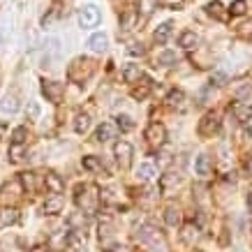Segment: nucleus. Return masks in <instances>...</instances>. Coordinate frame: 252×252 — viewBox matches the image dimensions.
<instances>
[{
    "instance_id": "1",
    "label": "nucleus",
    "mask_w": 252,
    "mask_h": 252,
    "mask_svg": "<svg viewBox=\"0 0 252 252\" xmlns=\"http://www.w3.org/2000/svg\"><path fill=\"white\" fill-rule=\"evenodd\" d=\"M74 201H77L79 208H84V213H93V211L97 208V201H99L97 188H95V185H79L77 194H74Z\"/></svg>"
},
{
    "instance_id": "2",
    "label": "nucleus",
    "mask_w": 252,
    "mask_h": 252,
    "mask_svg": "<svg viewBox=\"0 0 252 252\" xmlns=\"http://www.w3.org/2000/svg\"><path fill=\"white\" fill-rule=\"evenodd\" d=\"M218 130H220V116L215 114V111H208V114L199 121V134H201V137H213Z\"/></svg>"
},
{
    "instance_id": "3",
    "label": "nucleus",
    "mask_w": 252,
    "mask_h": 252,
    "mask_svg": "<svg viewBox=\"0 0 252 252\" xmlns=\"http://www.w3.org/2000/svg\"><path fill=\"white\" fill-rule=\"evenodd\" d=\"M164 139H167V130H164L162 123H151V125L146 127V141L151 146H162Z\"/></svg>"
},
{
    "instance_id": "4",
    "label": "nucleus",
    "mask_w": 252,
    "mask_h": 252,
    "mask_svg": "<svg viewBox=\"0 0 252 252\" xmlns=\"http://www.w3.org/2000/svg\"><path fill=\"white\" fill-rule=\"evenodd\" d=\"M79 23H81V28H95L99 23V9L95 7V5L81 7V12H79Z\"/></svg>"
},
{
    "instance_id": "5",
    "label": "nucleus",
    "mask_w": 252,
    "mask_h": 252,
    "mask_svg": "<svg viewBox=\"0 0 252 252\" xmlns=\"http://www.w3.org/2000/svg\"><path fill=\"white\" fill-rule=\"evenodd\" d=\"M63 93H65V88H63V84H58V81H42V95H44L49 102L61 104Z\"/></svg>"
},
{
    "instance_id": "6",
    "label": "nucleus",
    "mask_w": 252,
    "mask_h": 252,
    "mask_svg": "<svg viewBox=\"0 0 252 252\" xmlns=\"http://www.w3.org/2000/svg\"><path fill=\"white\" fill-rule=\"evenodd\" d=\"M114 155H116V162L121 164L123 169H127L132 164V146L127 141H118L114 146Z\"/></svg>"
},
{
    "instance_id": "7",
    "label": "nucleus",
    "mask_w": 252,
    "mask_h": 252,
    "mask_svg": "<svg viewBox=\"0 0 252 252\" xmlns=\"http://www.w3.org/2000/svg\"><path fill=\"white\" fill-rule=\"evenodd\" d=\"M199 236H201L199 224H194V222H188V224H183V229H181V241H183V243L194 245L199 241Z\"/></svg>"
},
{
    "instance_id": "8",
    "label": "nucleus",
    "mask_w": 252,
    "mask_h": 252,
    "mask_svg": "<svg viewBox=\"0 0 252 252\" xmlns=\"http://www.w3.org/2000/svg\"><path fill=\"white\" fill-rule=\"evenodd\" d=\"M63 206H65V199H63L61 194H49L44 201V206H42V211H44L46 215H56L63 211Z\"/></svg>"
},
{
    "instance_id": "9",
    "label": "nucleus",
    "mask_w": 252,
    "mask_h": 252,
    "mask_svg": "<svg viewBox=\"0 0 252 252\" xmlns=\"http://www.w3.org/2000/svg\"><path fill=\"white\" fill-rule=\"evenodd\" d=\"M44 188L51 192V194H61V192L65 190V181H63L58 174H54V171H51V174L44 176Z\"/></svg>"
},
{
    "instance_id": "10",
    "label": "nucleus",
    "mask_w": 252,
    "mask_h": 252,
    "mask_svg": "<svg viewBox=\"0 0 252 252\" xmlns=\"http://www.w3.org/2000/svg\"><path fill=\"white\" fill-rule=\"evenodd\" d=\"M65 243H67L72 250H81L86 245V234L81 229H72L67 236H65Z\"/></svg>"
},
{
    "instance_id": "11",
    "label": "nucleus",
    "mask_w": 252,
    "mask_h": 252,
    "mask_svg": "<svg viewBox=\"0 0 252 252\" xmlns=\"http://www.w3.org/2000/svg\"><path fill=\"white\" fill-rule=\"evenodd\" d=\"M155 176H158V171H155V167L151 164V162H144V164H139L137 167V178L141 181V183H151Z\"/></svg>"
},
{
    "instance_id": "12",
    "label": "nucleus",
    "mask_w": 252,
    "mask_h": 252,
    "mask_svg": "<svg viewBox=\"0 0 252 252\" xmlns=\"http://www.w3.org/2000/svg\"><path fill=\"white\" fill-rule=\"evenodd\" d=\"M167 107L169 109H183L185 107V93L181 88H176L167 95Z\"/></svg>"
},
{
    "instance_id": "13",
    "label": "nucleus",
    "mask_w": 252,
    "mask_h": 252,
    "mask_svg": "<svg viewBox=\"0 0 252 252\" xmlns=\"http://www.w3.org/2000/svg\"><path fill=\"white\" fill-rule=\"evenodd\" d=\"M194 169H197V174L199 176H211L213 174V164H211V158L208 155H199L197 158V162H194Z\"/></svg>"
},
{
    "instance_id": "14",
    "label": "nucleus",
    "mask_w": 252,
    "mask_h": 252,
    "mask_svg": "<svg viewBox=\"0 0 252 252\" xmlns=\"http://www.w3.org/2000/svg\"><path fill=\"white\" fill-rule=\"evenodd\" d=\"M116 137V130H114V125H109V123H102L97 127V132H95V139H97L99 144H104V141H109V139H114Z\"/></svg>"
},
{
    "instance_id": "15",
    "label": "nucleus",
    "mask_w": 252,
    "mask_h": 252,
    "mask_svg": "<svg viewBox=\"0 0 252 252\" xmlns=\"http://www.w3.org/2000/svg\"><path fill=\"white\" fill-rule=\"evenodd\" d=\"M91 49L95 51V54H102V51H107V44H109V39H107V35H102V32H95L91 37Z\"/></svg>"
},
{
    "instance_id": "16",
    "label": "nucleus",
    "mask_w": 252,
    "mask_h": 252,
    "mask_svg": "<svg viewBox=\"0 0 252 252\" xmlns=\"http://www.w3.org/2000/svg\"><path fill=\"white\" fill-rule=\"evenodd\" d=\"M19 220V211L16 208H2L0 211V227H9Z\"/></svg>"
},
{
    "instance_id": "17",
    "label": "nucleus",
    "mask_w": 252,
    "mask_h": 252,
    "mask_svg": "<svg viewBox=\"0 0 252 252\" xmlns=\"http://www.w3.org/2000/svg\"><path fill=\"white\" fill-rule=\"evenodd\" d=\"M137 14H141V19H148L153 14V9H158V0H139L137 2Z\"/></svg>"
},
{
    "instance_id": "18",
    "label": "nucleus",
    "mask_w": 252,
    "mask_h": 252,
    "mask_svg": "<svg viewBox=\"0 0 252 252\" xmlns=\"http://www.w3.org/2000/svg\"><path fill=\"white\" fill-rule=\"evenodd\" d=\"M81 164H84V169H88V171H95V174H102L104 171V164L95 158V155H86L84 160H81Z\"/></svg>"
},
{
    "instance_id": "19",
    "label": "nucleus",
    "mask_w": 252,
    "mask_h": 252,
    "mask_svg": "<svg viewBox=\"0 0 252 252\" xmlns=\"http://www.w3.org/2000/svg\"><path fill=\"white\" fill-rule=\"evenodd\" d=\"M37 174H32V171H28V174H21V185H23V190H28V192H35L39 188L37 183Z\"/></svg>"
},
{
    "instance_id": "20",
    "label": "nucleus",
    "mask_w": 252,
    "mask_h": 252,
    "mask_svg": "<svg viewBox=\"0 0 252 252\" xmlns=\"http://www.w3.org/2000/svg\"><path fill=\"white\" fill-rule=\"evenodd\" d=\"M178 44L183 46V49H188V51H190V49H194V46L199 44V37H197V35H194L192 31H185L183 35L178 37Z\"/></svg>"
},
{
    "instance_id": "21",
    "label": "nucleus",
    "mask_w": 252,
    "mask_h": 252,
    "mask_svg": "<svg viewBox=\"0 0 252 252\" xmlns=\"http://www.w3.org/2000/svg\"><path fill=\"white\" fill-rule=\"evenodd\" d=\"M171 28H174V26H171V23H162L160 28H158V31H155V35H153V39L155 42H158V44H164V42H167L169 37H171Z\"/></svg>"
},
{
    "instance_id": "22",
    "label": "nucleus",
    "mask_w": 252,
    "mask_h": 252,
    "mask_svg": "<svg viewBox=\"0 0 252 252\" xmlns=\"http://www.w3.org/2000/svg\"><path fill=\"white\" fill-rule=\"evenodd\" d=\"M141 77H144V74H141L139 65H127V67L123 69V79H125L127 84H134V81H139Z\"/></svg>"
},
{
    "instance_id": "23",
    "label": "nucleus",
    "mask_w": 252,
    "mask_h": 252,
    "mask_svg": "<svg viewBox=\"0 0 252 252\" xmlns=\"http://www.w3.org/2000/svg\"><path fill=\"white\" fill-rule=\"evenodd\" d=\"M151 88H153V84H151V79L148 77H141V86L139 88H134L132 91V97H137V99H144L148 93H151Z\"/></svg>"
},
{
    "instance_id": "24",
    "label": "nucleus",
    "mask_w": 252,
    "mask_h": 252,
    "mask_svg": "<svg viewBox=\"0 0 252 252\" xmlns=\"http://www.w3.org/2000/svg\"><path fill=\"white\" fill-rule=\"evenodd\" d=\"M67 224L72 227V229H81V231H84V227L88 224V218H86L84 213H72L67 218Z\"/></svg>"
},
{
    "instance_id": "25",
    "label": "nucleus",
    "mask_w": 252,
    "mask_h": 252,
    "mask_svg": "<svg viewBox=\"0 0 252 252\" xmlns=\"http://www.w3.org/2000/svg\"><path fill=\"white\" fill-rule=\"evenodd\" d=\"M88 127H91V116H88V114H79L77 118H74V130H77L79 134H86V132H88Z\"/></svg>"
},
{
    "instance_id": "26",
    "label": "nucleus",
    "mask_w": 252,
    "mask_h": 252,
    "mask_svg": "<svg viewBox=\"0 0 252 252\" xmlns=\"http://www.w3.org/2000/svg\"><path fill=\"white\" fill-rule=\"evenodd\" d=\"M164 222H167L169 227H176V224H181V213H178V208L169 206L164 211Z\"/></svg>"
},
{
    "instance_id": "27",
    "label": "nucleus",
    "mask_w": 252,
    "mask_h": 252,
    "mask_svg": "<svg viewBox=\"0 0 252 252\" xmlns=\"http://www.w3.org/2000/svg\"><path fill=\"white\" fill-rule=\"evenodd\" d=\"M206 9H208V14L211 16H215V19H220V21H224V19H227V14H224V12H222V5L220 2H218V0H213V2H208L206 5Z\"/></svg>"
},
{
    "instance_id": "28",
    "label": "nucleus",
    "mask_w": 252,
    "mask_h": 252,
    "mask_svg": "<svg viewBox=\"0 0 252 252\" xmlns=\"http://www.w3.org/2000/svg\"><path fill=\"white\" fill-rule=\"evenodd\" d=\"M231 114L236 116L238 121H250V116H252V109L250 107H241V104H234V107H231Z\"/></svg>"
},
{
    "instance_id": "29",
    "label": "nucleus",
    "mask_w": 252,
    "mask_h": 252,
    "mask_svg": "<svg viewBox=\"0 0 252 252\" xmlns=\"http://www.w3.org/2000/svg\"><path fill=\"white\" fill-rule=\"evenodd\" d=\"M116 125H118V130L121 132H132L134 130V121H132L130 116H118V118H116Z\"/></svg>"
},
{
    "instance_id": "30",
    "label": "nucleus",
    "mask_w": 252,
    "mask_h": 252,
    "mask_svg": "<svg viewBox=\"0 0 252 252\" xmlns=\"http://www.w3.org/2000/svg\"><path fill=\"white\" fill-rule=\"evenodd\" d=\"M137 236H139V241H151V238L158 236V231H155L151 224H144V227H139Z\"/></svg>"
},
{
    "instance_id": "31",
    "label": "nucleus",
    "mask_w": 252,
    "mask_h": 252,
    "mask_svg": "<svg viewBox=\"0 0 252 252\" xmlns=\"http://www.w3.org/2000/svg\"><path fill=\"white\" fill-rule=\"evenodd\" d=\"M158 63L164 65V67H169V65H176V63H178V56H176L174 51H164V54L158 56Z\"/></svg>"
},
{
    "instance_id": "32",
    "label": "nucleus",
    "mask_w": 252,
    "mask_h": 252,
    "mask_svg": "<svg viewBox=\"0 0 252 252\" xmlns=\"http://www.w3.org/2000/svg\"><path fill=\"white\" fill-rule=\"evenodd\" d=\"M134 19H137V14H134V12H125V14L121 16V28H123V31H132Z\"/></svg>"
},
{
    "instance_id": "33",
    "label": "nucleus",
    "mask_w": 252,
    "mask_h": 252,
    "mask_svg": "<svg viewBox=\"0 0 252 252\" xmlns=\"http://www.w3.org/2000/svg\"><path fill=\"white\" fill-rule=\"evenodd\" d=\"M26 137H28V130H26V127H16V130L12 132V144H14V146H23Z\"/></svg>"
},
{
    "instance_id": "34",
    "label": "nucleus",
    "mask_w": 252,
    "mask_h": 252,
    "mask_svg": "<svg viewBox=\"0 0 252 252\" xmlns=\"http://www.w3.org/2000/svg\"><path fill=\"white\" fill-rule=\"evenodd\" d=\"M0 109H2V111H9V114H14L16 109H19V102H16V97H5L2 99V104H0Z\"/></svg>"
},
{
    "instance_id": "35",
    "label": "nucleus",
    "mask_w": 252,
    "mask_h": 252,
    "mask_svg": "<svg viewBox=\"0 0 252 252\" xmlns=\"http://www.w3.org/2000/svg\"><path fill=\"white\" fill-rule=\"evenodd\" d=\"M245 9H248L245 0H234V2H231V7H229V12L231 14H236V16H241V14H245Z\"/></svg>"
},
{
    "instance_id": "36",
    "label": "nucleus",
    "mask_w": 252,
    "mask_h": 252,
    "mask_svg": "<svg viewBox=\"0 0 252 252\" xmlns=\"http://www.w3.org/2000/svg\"><path fill=\"white\" fill-rule=\"evenodd\" d=\"M21 153H23L21 146H14V144H12V151H9V158H12V162H19V160H21Z\"/></svg>"
},
{
    "instance_id": "37",
    "label": "nucleus",
    "mask_w": 252,
    "mask_h": 252,
    "mask_svg": "<svg viewBox=\"0 0 252 252\" xmlns=\"http://www.w3.org/2000/svg\"><path fill=\"white\" fill-rule=\"evenodd\" d=\"M224 81H227V77H224L222 72H213V77H211V84H215V86H224Z\"/></svg>"
},
{
    "instance_id": "38",
    "label": "nucleus",
    "mask_w": 252,
    "mask_h": 252,
    "mask_svg": "<svg viewBox=\"0 0 252 252\" xmlns=\"http://www.w3.org/2000/svg\"><path fill=\"white\" fill-rule=\"evenodd\" d=\"M130 54H132V56H144L146 49H144L141 44H132V46H130Z\"/></svg>"
},
{
    "instance_id": "39",
    "label": "nucleus",
    "mask_w": 252,
    "mask_h": 252,
    "mask_svg": "<svg viewBox=\"0 0 252 252\" xmlns=\"http://www.w3.org/2000/svg\"><path fill=\"white\" fill-rule=\"evenodd\" d=\"M238 32H241V35H245V37H248V35L252 37V21H250V23H243V26H241V31H238Z\"/></svg>"
},
{
    "instance_id": "40",
    "label": "nucleus",
    "mask_w": 252,
    "mask_h": 252,
    "mask_svg": "<svg viewBox=\"0 0 252 252\" xmlns=\"http://www.w3.org/2000/svg\"><path fill=\"white\" fill-rule=\"evenodd\" d=\"M158 2H162V5H167V7H178L183 0H158Z\"/></svg>"
},
{
    "instance_id": "41",
    "label": "nucleus",
    "mask_w": 252,
    "mask_h": 252,
    "mask_svg": "<svg viewBox=\"0 0 252 252\" xmlns=\"http://www.w3.org/2000/svg\"><path fill=\"white\" fill-rule=\"evenodd\" d=\"M245 171H248V176L252 178V153L245 158Z\"/></svg>"
},
{
    "instance_id": "42",
    "label": "nucleus",
    "mask_w": 252,
    "mask_h": 252,
    "mask_svg": "<svg viewBox=\"0 0 252 252\" xmlns=\"http://www.w3.org/2000/svg\"><path fill=\"white\" fill-rule=\"evenodd\" d=\"M37 114H39V107L37 104H31V116L32 118H37Z\"/></svg>"
},
{
    "instance_id": "43",
    "label": "nucleus",
    "mask_w": 252,
    "mask_h": 252,
    "mask_svg": "<svg viewBox=\"0 0 252 252\" xmlns=\"http://www.w3.org/2000/svg\"><path fill=\"white\" fill-rule=\"evenodd\" d=\"M248 204H250V208H252V190L248 192Z\"/></svg>"
},
{
    "instance_id": "44",
    "label": "nucleus",
    "mask_w": 252,
    "mask_h": 252,
    "mask_svg": "<svg viewBox=\"0 0 252 252\" xmlns=\"http://www.w3.org/2000/svg\"><path fill=\"white\" fill-rule=\"evenodd\" d=\"M31 252H44V248H32Z\"/></svg>"
}]
</instances>
